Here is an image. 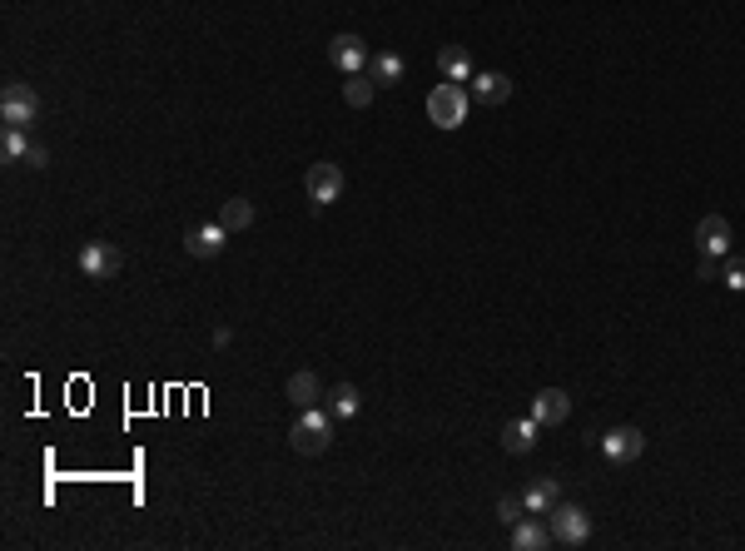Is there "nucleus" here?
I'll list each match as a JSON object with an SVG mask.
<instances>
[{
  "instance_id": "f257e3e1",
  "label": "nucleus",
  "mask_w": 745,
  "mask_h": 551,
  "mask_svg": "<svg viewBox=\"0 0 745 551\" xmlns=\"http://www.w3.org/2000/svg\"><path fill=\"white\" fill-rule=\"evenodd\" d=\"M328 442H333V413H323L318 403L298 408L294 427H289V447L298 457H318V452H328Z\"/></svg>"
},
{
  "instance_id": "f03ea898",
  "label": "nucleus",
  "mask_w": 745,
  "mask_h": 551,
  "mask_svg": "<svg viewBox=\"0 0 745 551\" xmlns=\"http://www.w3.org/2000/svg\"><path fill=\"white\" fill-rule=\"evenodd\" d=\"M428 120H433L438 130L467 125V90H462L457 80H443V85L428 90Z\"/></svg>"
},
{
  "instance_id": "7ed1b4c3",
  "label": "nucleus",
  "mask_w": 745,
  "mask_h": 551,
  "mask_svg": "<svg viewBox=\"0 0 745 551\" xmlns=\"http://www.w3.org/2000/svg\"><path fill=\"white\" fill-rule=\"evenodd\" d=\"M303 194H308V204H313V209L338 204V199H343V169H338L333 159L308 164V174H303Z\"/></svg>"
},
{
  "instance_id": "20e7f679",
  "label": "nucleus",
  "mask_w": 745,
  "mask_h": 551,
  "mask_svg": "<svg viewBox=\"0 0 745 551\" xmlns=\"http://www.w3.org/2000/svg\"><path fill=\"white\" fill-rule=\"evenodd\" d=\"M35 115H40V100H35V90H30L25 80H10V85L0 90V125L30 130V125H35Z\"/></svg>"
},
{
  "instance_id": "39448f33",
  "label": "nucleus",
  "mask_w": 745,
  "mask_h": 551,
  "mask_svg": "<svg viewBox=\"0 0 745 551\" xmlns=\"http://www.w3.org/2000/svg\"><path fill=\"white\" fill-rule=\"evenodd\" d=\"M547 527H552V542H557V547H582V542L592 537V517H587L582 507H572V502H557V507L547 512Z\"/></svg>"
},
{
  "instance_id": "423d86ee",
  "label": "nucleus",
  "mask_w": 745,
  "mask_h": 551,
  "mask_svg": "<svg viewBox=\"0 0 745 551\" xmlns=\"http://www.w3.org/2000/svg\"><path fill=\"white\" fill-rule=\"evenodd\" d=\"M120 269H125V254H120L115 244L90 239V244L80 249V274H85V278H115Z\"/></svg>"
},
{
  "instance_id": "0eeeda50",
  "label": "nucleus",
  "mask_w": 745,
  "mask_h": 551,
  "mask_svg": "<svg viewBox=\"0 0 745 551\" xmlns=\"http://www.w3.org/2000/svg\"><path fill=\"white\" fill-rule=\"evenodd\" d=\"M328 60H333V70H343V75H363L368 70V45L358 40V35H333L328 40Z\"/></svg>"
},
{
  "instance_id": "6e6552de",
  "label": "nucleus",
  "mask_w": 745,
  "mask_h": 551,
  "mask_svg": "<svg viewBox=\"0 0 745 551\" xmlns=\"http://www.w3.org/2000/svg\"><path fill=\"white\" fill-rule=\"evenodd\" d=\"M601 452H606V462L621 467L646 452V437H641V427H611V432H601Z\"/></svg>"
},
{
  "instance_id": "1a4fd4ad",
  "label": "nucleus",
  "mask_w": 745,
  "mask_h": 551,
  "mask_svg": "<svg viewBox=\"0 0 745 551\" xmlns=\"http://www.w3.org/2000/svg\"><path fill=\"white\" fill-rule=\"evenodd\" d=\"M224 244H229V229L214 219V224H194L189 234H184V249H189V259H219L224 254Z\"/></svg>"
},
{
  "instance_id": "9d476101",
  "label": "nucleus",
  "mask_w": 745,
  "mask_h": 551,
  "mask_svg": "<svg viewBox=\"0 0 745 551\" xmlns=\"http://www.w3.org/2000/svg\"><path fill=\"white\" fill-rule=\"evenodd\" d=\"M696 249H701V254H716V259H726V254H731V219H721V214H706V219L696 224Z\"/></svg>"
},
{
  "instance_id": "9b49d317",
  "label": "nucleus",
  "mask_w": 745,
  "mask_h": 551,
  "mask_svg": "<svg viewBox=\"0 0 745 551\" xmlns=\"http://www.w3.org/2000/svg\"><path fill=\"white\" fill-rule=\"evenodd\" d=\"M532 417H537L542 427H557V422L572 417V398H567L562 388H542V393L532 398Z\"/></svg>"
},
{
  "instance_id": "f8f14e48",
  "label": "nucleus",
  "mask_w": 745,
  "mask_h": 551,
  "mask_svg": "<svg viewBox=\"0 0 745 551\" xmlns=\"http://www.w3.org/2000/svg\"><path fill=\"white\" fill-rule=\"evenodd\" d=\"M472 100L477 105H507L512 100V80L497 75V70H482V75H472Z\"/></svg>"
},
{
  "instance_id": "ddd939ff",
  "label": "nucleus",
  "mask_w": 745,
  "mask_h": 551,
  "mask_svg": "<svg viewBox=\"0 0 745 551\" xmlns=\"http://www.w3.org/2000/svg\"><path fill=\"white\" fill-rule=\"evenodd\" d=\"M537 427H542L537 417H512V422L502 427V447H507L512 457H527V452L537 447Z\"/></svg>"
},
{
  "instance_id": "4468645a",
  "label": "nucleus",
  "mask_w": 745,
  "mask_h": 551,
  "mask_svg": "<svg viewBox=\"0 0 745 551\" xmlns=\"http://www.w3.org/2000/svg\"><path fill=\"white\" fill-rule=\"evenodd\" d=\"M522 502H527V512L547 517V512L562 502V482H557V477H532V482H527V492H522Z\"/></svg>"
},
{
  "instance_id": "2eb2a0df",
  "label": "nucleus",
  "mask_w": 745,
  "mask_h": 551,
  "mask_svg": "<svg viewBox=\"0 0 745 551\" xmlns=\"http://www.w3.org/2000/svg\"><path fill=\"white\" fill-rule=\"evenodd\" d=\"M284 398H289L294 408H313V403L323 398V383H318V373H313V368H298V373H289V383H284Z\"/></svg>"
},
{
  "instance_id": "dca6fc26",
  "label": "nucleus",
  "mask_w": 745,
  "mask_h": 551,
  "mask_svg": "<svg viewBox=\"0 0 745 551\" xmlns=\"http://www.w3.org/2000/svg\"><path fill=\"white\" fill-rule=\"evenodd\" d=\"M547 542H552V527H547L537 512H532V517H522V522L512 527V547H517V551H542Z\"/></svg>"
},
{
  "instance_id": "f3484780",
  "label": "nucleus",
  "mask_w": 745,
  "mask_h": 551,
  "mask_svg": "<svg viewBox=\"0 0 745 551\" xmlns=\"http://www.w3.org/2000/svg\"><path fill=\"white\" fill-rule=\"evenodd\" d=\"M219 224H224L229 234H244V229H254V204H249L244 194L224 199V209H219Z\"/></svg>"
},
{
  "instance_id": "a211bd4d",
  "label": "nucleus",
  "mask_w": 745,
  "mask_h": 551,
  "mask_svg": "<svg viewBox=\"0 0 745 551\" xmlns=\"http://www.w3.org/2000/svg\"><path fill=\"white\" fill-rule=\"evenodd\" d=\"M438 70H443L447 80H472V55L462 45H443L438 50Z\"/></svg>"
},
{
  "instance_id": "6ab92c4d",
  "label": "nucleus",
  "mask_w": 745,
  "mask_h": 551,
  "mask_svg": "<svg viewBox=\"0 0 745 551\" xmlns=\"http://www.w3.org/2000/svg\"><path fill=\"white\" fill-rule=\"evenodd\" d=\"M368 75H373V85H398L403 80V55H393V50L373 55L368 60Z\"/></svg>"
},
{
  "instance_id": "aec40b11",
  "label": "nucleus",
  "mask_w": 745,
  "mask_h": 551,
  "mask_svg": "<svg viewBox=\"0 0 745 551\" xmlns=\"http://www.w3.org/2000/svg\"><path fill=\"white\" fill-rule=\"evenodd\" d=\"M373 95H378L373 75H348V80H343V100H348L353 110H368V105H373Z\"/></svg>"
},
{
  "instance_id": "412c9836",
  "label": "nucleus",
  "mask_w": 745,
  "mask_h": 551,
  "mask_svg": "<svg viewBox=\"0 0 745 551\" xmlns=\"http://www.w3.org/2000/svg\"><path fill=\"white\" fill-rule=\"evenodd\" d=\"M358 408H363V393H358L353 383H338V388L328 393V413L333 417H353Z\"/></svg>"
},
{
  "instance_id": "4be33fe9",
  "label": "nucleus",
  "mask_w": 745,
  "mask_h": 551,
  "mask_svg": "<svg viewBox=\"0 0 745 551\" xmlns=\"http://www.w3.org/2000/svg\"><path fill=\"white\" fill-rule=\"evenodd\" d=\"M0 154H5V159H25V154H30V139H25V130L5 125V130H0Z\"/></svg>"
},
{
  "instance_id": "5701e85b",
  "label": "nucleus",
  "mask_w": 745,
  "mask_h": 551,
  "mask_svg": "<svg viewBox=\"0 0 745 551\" xmlns=\"http://www.w3.org/2000/svg\"><path fill=\"white\" fill-rule=\"evenodd\" d=\"M522 512H527V502H522V497H502V502H497V517H502L507 527H517V522H522Z\"/></svg>"
},
{
  "instance_id": "b1692460",
  "label": "nucleus",
  "mask_w": 745,
  "mask_h": 551,
  "mask_svg": "<svg viewBox=\"0 0 745 551\" xmlns=\"http://www.w3.org/2000/svg\"><path fill=\"white\" fill-rule=\"evenodd\" d=\"M721 283H731V288L745 293V259H726V264H721Z\"/></svg>"
},
{
  "instance_id": "393cba45",
  "label": "nucleus",
  "mask_w": 745,
  "mask_h": 551,
  "mask_svg": "<svg viewBox=\"0 0 745 551\" xmlns=\"http://www.w3.org/2000/svg\"><path fill=\"white\" fill-rule=\"evenodd\" d=\"M721 264H726V259H716V254H701V264H696V278H706V283H711V278H721Z\"/></svg>"
},
{
  "instance_id": "a878e982",
  "label": "nucleus",
  "mask_w": 745,
  "mask_h": 551,
  "mask_svg": "<svg viewBox=\"0 0 745 551\" xmlns=\"http://www.w3.org/2000/svg\"><path fill=\"white\" fill-rule=\"evenodd\" d=\"M25 159H30V169H45V164H50V149H45V144H30Z\"/></svg>"
}]
</instances>
